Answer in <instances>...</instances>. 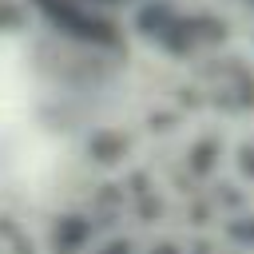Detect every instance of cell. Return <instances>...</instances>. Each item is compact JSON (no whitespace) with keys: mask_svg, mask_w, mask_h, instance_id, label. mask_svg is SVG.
I'll use <instances>...</instances> for the list:
<instances>
[{"mask_svg":"<svg viewBox=\"0 0 254 254\" xmlns=\"http://www.w3.org/2000/svg\"><path fill=\"white\" fill-rule=\"evenodd\" d=\"M135 60L75 36L48 0H0V254H56L83 139Z\"/></svg>","mask_w":254,"mask_h":254,"instance_id":"cell-1","label":"cell"}]
</instances>
